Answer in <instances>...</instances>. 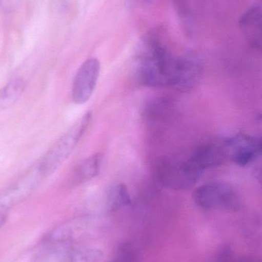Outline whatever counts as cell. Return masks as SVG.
<instances>
[{
    "instance_id": "1",
    "label": "cell",
    "mask_w": 262,
    "mask_h": 262,
    "mask_svg": "<svg viewBox=\"0 0 262 262\" xmlns=\"http://www.w3.org/2000/svg\"><path fill=\"white\" fill-rule=\"evenodd\" d=\"M183 68L184 58H175L156 38H148L137 55L135 74L138 82L146 87L178 90Z\"/></svg>"
},
{
    "instance_id": "4",
    "label": "cell",
    "mask_w": 262,
    "mask_h": 262,
    "mask_svg": "<svg viewBox=\"0 0 262 262\" xmlns=\"http://www.w3.org/2000/svg\"><path fill=\"white\" fill-rule=\"evenodd\" d=\"M192 198L197 206L206 209L232 210L236 209L239 203L236 191L219 182L206 183L197 188Z\"/></svg>"
},
{
    "instance_id": "9",
    "label": "cell",
    "mask_w": 262,
    "mask_h": 262,
    "mask_svg": "<svg viewBox=\"0 0 262 262\" xmlns=\"http://www.w3.org/2000/svg\"><path fill=\"white\" fill-rule=\"evenodd\" d=\"M189 159L198 169L204 172L206 169L220 166L226 157L223 144L209 143L195 149Z\"/></svg>"
},
{
    "instance_id": "3",
    "label": "cell",
    "mask_w": 262,
    "mask_h": 262,
    "mask_svg": "<svg viewBox=\"0 0 262 262\" xmlns=\"http://www.w3.org/2000/svg\"><path fill=\"white\" fill-rule=\"evenodd\" d=\"M45 178L38 163L29 169L16 181L0 192V214L6 212L29 198Z\"/></svg>"
},
{
    "instance_id": "7",
    "label": "cell",
    "mask_w": 262,
    "mask_h": 262,
    "mask_svg": "<svg viewBox=\"0 0 262 262\" xmlns=\"http://www.w3.org/2000/svg\"><path fill=\"white\" fill-rule=\"evenodd\" d=\"M99 74L100 62L97 58H89L80 66L72 84L74 103L83 104L89 101L96 87Z\"/></svg>"
},
{
    "instance_id": "13",
    "label": "cell",
    "mask_w": 262,
    "mask_h": 262,
    "mask_svg": "<svg viewBox=\"0 0 262 262\" xmlns=\"http://www.w3.org/2000/svg\"><path fill=\"white\" fill-rule=\"evenodd\" d=\"M130 204V195L124 183H115L109 188L106 195V206L109 212H115Z\"/></svg>"
},
{
    "instance_id": "5",
    "label": "cell",
    "mask_w": 262,
    "mask_h": 262,
    "mask_svg": "<svg viewBox=\"0 0 262 262\" xmlns=\"http://www.w3.org/2000/svg\"><path fill=\"white\" fill-rule=\"evenodd\" d=\"M203 172L190 159H188L186 161L163 162L158 169V175L165 186L177 190H185L193 186Z\"/></svg>"
},
{
    "instance_id": "15",
    "label": "cell",
    "mask_w": 262,
    "mask_h": 262,
    "mask_svg": "<svg viewBox=\"0 0 262 262\" xmlns=\"http://www.w3.org/2000/svg\"><path fill=\"white\" fill-rule=\"evenodd\" d=\"M219 262H230L229 252H226L223 253V256L220 257Z\"/></svg>"
},
{
    "instance_id": "2",
    "label": "cell",
    "mask_w": 262,
    "mask_h": 262,
    "mask_svg": "<svg viewBox=\"0 0 262 262\" xmlns=\"http://www.w3.org/2000/svg\"><path fill=\"white\" fill-rule=\"evenodd\" d=\"M92 120V113L87 112L78 120L38 162L45 177L52 175L70 157L87 130Z\"/></svg>"
},
{
    "instance_id": "10",
    "label": "cell",
    "mask_w": 262,
    "mask_h": 262,
    "mask_svg": "<svg viewBox=\"0 0 262 262\" xmlns=\"http://www.w3.org/2000/svg\"><path fill=\"white\" fill-rule=\"evenodd\" d=\"M103 158V154L98 152L82 161L71 175V185L79 186L96 177L101 170Z\"/></svg>"
},
{
    "instance_id": "17",
    "label": "cell",
    "mask_w": 262,
    "mask_h": 262,
    "mask_svg": "<svg viewBox=\"0 0 262 262\" xmlns=\"http://www.w3.org/2000/svg\"><path fill=\"white\" fill-rule=\"evenodd\" d=\"M135 3H146L147 2L151 1V0H133Z\"/></svg>"
},
{
    "instance_id": "14",
    "label": "cell",
    "mask_w": 262,
    "mask_h": 262,
    "mask_svg": "<svg viewBox=\"0 0 262 262\" xmlns=\"http://www.w3.org/2000/svg\"><path fill=\"white\" fill-rule=\"evenodd\" d=\"M26 87L21 78L12 80L0 89V112L13 105L21 97Z\"/></svg>"
},
{
    "instance_id": "8",
    "label": "cell",
    "mask_w": 262,
    "mask_h": 262,
    "mask_svg": "<svg viewBox=\"0 0 262 262\" xmlns=\"http://www.w3.org/2000/svg\"><path fill=\"white\" fill-rule=\"evenodd\" d=\"M54 255L58 262H100L103 253L95 248L78 247L72 243L57 244Z\"/></svg>"
},
{
    "instance_id": "18",
    "label": "cell",
    "mask_w": 262,
    "mask_h": 262,
    "mask_svg": "<svg viewBox=\"0 0 262 262\" xmlns=\"http://www.w3.org/2000/svg\"><path fill=\"white\" fill-rule=\"evenodd\" d=\"M240 262H250V261H240Z\"/></svg>"
},
{
    "instance_id": "16",
    "label": "cell",
    "mask_w": 262,
    "mask_h": 262,
    "mask_svg": "<svg viewBox=\"0 0 262 262\" xmlns=\"http://www.w3.org/2000/svg\"><path fill=\"white\" fill-rule=\"evenodd\" d=\"M6 214H0V229L4 226L6 222Z\"/></svg>"
},
{
    "instance_id": "11",
    "label": "cell",
    "mask_w": 262,
    "mask_h": 262,
    "mask_svg": "<svg viewBox=\"0 0 262 262\" xmlns=\"http://www.w3.org/2000/svg\"><path fill=\"white\" fill-rule=\"evenodd\" d=\"M261 20V6L256 5L249 8L240 18V28L252 46H256L257 43H260Z\"/></svg>"
},
{
    "instance_id": "12",
    "label": "cell",
    "mask_w": 262,
    "mask_h": 262,
    "mask_svg": "<svg viewBox=\"0 0 262 262\" xmlns=\"http://www.w3.org/2000/svg\"><path fill=\"white\" fill-rule=\"evenodd\" d=\"M83 220L81 219L69 220L51 230L46 239L53 245L72 243V239L78 233V231L81 230Z\"/></svg>"
},
{
    "instance_id": "6",
    "label": "cell",
    "mask_w": 262,
    "mask_h": 262,
    "mask_svg": "<svg viewBox=\"0 0 262 262\" xmlns=\"http://www.w3.org/2000/svg\"><path fill=\"white\" fill-rule=\"evenodd\" d=\"M226 159L238 166L245 167L261 156V138L248 134H237L223 143Z\"/></svg>"
}]
</instances>
